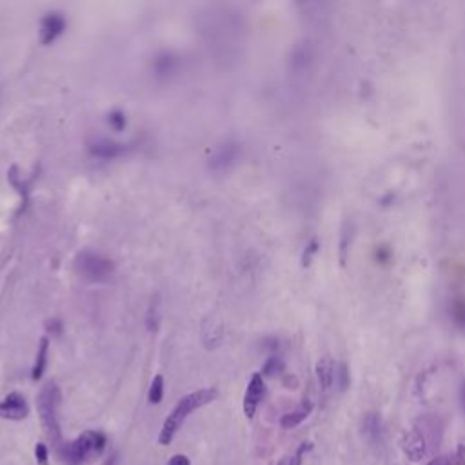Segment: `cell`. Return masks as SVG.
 <instances>
[{"label": "cell", "mask_w": 465, "mask_h": 465, "mask_svg": "<svg viewBox=\"0 0 465 465\" xmlns=\"http://www.w3.org/2000/svg\"><path fill=\"white\" fill-rule=\"evenodd\" d=\"M217 396H219V391H217L214 387H209V389H198V391L190 393V395H185L184 398L178 400V404L175 405L173 411L169 412L168 418H165L164 424H162L160 434H158V444H171L173 438L177 437L178 429L187 420V416L197 411V409L211 404Z\"/></svg>", "instance_id": "1"}, {"label": "cell", "mask_w": 465, "mask_h": 465, "mask_svg": "<svg viewBox=\"0 0 465 465\" xmlns=\"http://www.w3.org/2000/svg\"><path fill=\"white\" fill-rule=\"evenodd\" d=\"M38 415H40L42 427L51 442L57 445L62 444L60 418H58V407H60V389L55 382H48L38 393L37 398Z\"/></svg>", "instance_id": "2"}, {"label": "cell", "mask_w": 465, "mask_h": 465, "mask_svg": "<svg viewBox=\"0 0 465 465\" xmlns=\"http://www.w3.org/2000/svg\"><path fill=\"white\" fill-rule=\"evenodd\" d=\"M106 447V437L99 431H86L73 442L60 447V456L67 465H82L91 458H97Z\"/></svg>", "instance_id": "3"}, {"label": "cell", "mask_w": 465, "mask_h": 465, "mask_svg": "<svg viewBox=\"0 0 465 465\" xmlns=\"http://www.w3.org/2000/svg\"><path fill=\"white\" fill-rule=\"evenodd\" d=\"M77 271L84 280L102 284L115 275V263L100 253L82 251L77 256Z\"/></svg>", "instance_id": "4"}, {"label": "cell", "mask_w": 465, "mask_h": 465, "mask_svg": "<svg viewBox=\"0 0 465 465\" xmlns=\"http://www.w3.org/2000/svg\"><path fill=\"white\" fill-rule=\"evenodd\" d=\"M240 158V144L235 141H224L214 146L207 158V168L217 175L229 173Z\"/></svg>", "instance_id": "5"}, {"label": "cell", "mask_w": 465, "mask_h": 465, "mask_svg": "<svg viewBox=\"0 0 465 465\" xmlns=\"http://www.w3.org/2000/svg\"><path fill=\"white\" fill-rule=\"evenodd\" d=\"M263 396H266V382H263L262 373H255L247 383L246 395H244V412L251 420L255 418L258 405L262 404Z\"/></svg>", "instance_id": "6"}, {"label": "cell", "mask_w": 465, "mask_h": 465, "mask_svg": "<svg viewBox=\"0 0 465 465\" xmlns=\"http://www.w3.org/2000/svg\"><path fill=\"white\" fill-rule=\"evenodd\" d=\"M29 415V405L28 400L21 393H9L8 396L0 400V418L4 420H24L26 416Z\"/></svg>", "instance_id": "7"}, {"label": "cell", "mask_w": 465, "mask_h": 465, "mask_svg": "<svg viewBox=\"0 0 465 465\" xmlns=\"http://www.w3.org/2000/svg\"><path fill=\"white\" fill-rule=\"evenodd\" d=\"M180 70V57L173 51H162L153 60V77L160 82L171 80Z\"/></svg>", "instance_id": "8"}, {"label": "cell", "mask_w": 465, "mask_h": 465, "mask_svg": "<svg viewBox=\"0 0 465 465\" xmlns=\"http://www.w3.org/2000/svg\"><path fill=\"white\" fill-rule=\"evenodd\" d=\"M66 31V18L58 11L48 13L40 21V42L44 45H50Z\"/></svg>", "instance_id": "9"}, {"label": "cell", "mask_w": 465, "mask_h": 465, "mask_svg": "<svg viewBox=\"0 0 465 465\" xmlns=\"http://www.w3.org/2000/svg\"><path fill=\"white\" fill-rule=\"evenodd\" d=\"M87 151L97 158L111 160V158H116L126 153V146L111 141V138H106V136H97L91 142H87Z\"/></svg>", "instance_id": "10"}, {"label": "cell", "mask_w": 465, "mask_h": 465, "mask_svg": "<svg viewBox=\"0 0 465 465\" xmlns=\"http://www.w3.org/2000/svg\"><path fill=\"white\" fill-rule=\"evenodd\" d=\"M400 444H402L405 456H407L411 461L422 460V458L425 456V451H427L424 437H422L416 429H409V431H405Z\"/></svg>", "instance_id": "11"}, {"label": "cell", "mask_w": 465, "mask_h": 465, "mask_svg": "<svg viewBox=\"0 0 465 465\" xmlns=\"http://www.w3.org/2000/svg\"><path fill=\"white\" fill-rule=\"evenodd\" d=\"M317 378L322 391H329L337 382V367H334V362L329 356H325L317 363Z\"/></svg>", "instance_id": "12"}, {"label": "cell", "mask_w": 465, "mask_h": 465, "mask_svg": "<svg viewBox=\"0 0 465 465\" xmlns=\"http://www.w3.org/2000/svg\"><path fill=\"white\" fill-rule=\"evenodd\" d=\"M311 411H313V404H311V402H304V404H302L298 409H295V411H291V412H288V415L282 416L280 425L284 429L297 427V425H300L302 422H304L305 418L311 415Z\"/></svg>", "instance_id": "13"}, {"label": "cell", "mask_w": 465, "mask_h": 465, "mask_svg": "<svg viewBox=\"0 0 465 465\" xmlns=\"http://www.w3.org/2000/svg\"><path fill=\"white\" fill-rule=\"evenodd\" d=\"M48 351H50V338L42 337L40 346H38L37 351V359H35L33 371H31V378L33 380H40L42 375H44L45 366H48Z\"/></svg>", "instance_id": "14"}, {"label": "cell", "mask_w": 465, "mask_h": 465, "mask_svg": "<svg viewBox=\"0 0 465 465\" xmlns=\"http://www.w3.org/2000/svg\"><path fill=\"white\" fill-rule=\"evenodd\" d=\"M146 325H148L149 333H157L158 327H160V302H158V297H155V300H151L148 309V317H146Z\"/></svg>", "instance_id": "15"}, {"label": "cell", "mask_w": 465, "mask_h": 465, "mask_svg": "<svg viewBox=\"0 0 465 465\" xmlns=\"http://www.w3.org/2000/svg\"><path fill=\"white\" fill-rule=\"evenodd\" d=\"M148 398L151 404H155V405L160 404L162 398H164V376L157 375L155 378H153L151 387H149Z\"/></svg>", "instance_id": "16"}, {"label": "cell", "mask_w": 465, "mask_h": 465, "mask_svg": "<svg viewBox=\"0 0 465 465\" xmlns=\"http://www.w3.org/2000/svg\"><path fill=\"white\" fill-rule=\"evenodd\" d=\"M8 178H9V182H11L13 187H15V190H17L18 193L22 195V197L28 198L29 185L26 184L24 180H22V175H18V168H17V165H13V168L9 169V171H8Z\"/></svg>", "instance_id": "17"}, {"label": "cell", "mask_w": 465, "mask_h": 465, "mask_svg": "<svg viewBox=\"0 0 465 465\" xmlns=\"http://www.w3.org/2000/svg\"><path fill=\"white\" fill-rule=\"evenodd\" d=\"M363 432L369 438H378L380 437V418L376 415H369L363 420Z\"/></svg>", "instance_id": "18"}, {"label": "cell", "mask_w": 465, "mask_h": 465, "mask_svg": "<svg viewBox=\"0 0 465 465\" xmlns=\"http://www.w3.org/2000/svg\"><path fill=\"white\" fill-rule=\"evenodd\" d=\"M107 122H109V126H111L115 131H122V129L126 128L128 120H126V115H124V111H120V109H115V111H111L109 115H107Z\"/></svg>", "instance_id": "19"}, {"label": "cell", "mask_w": 465, "mask_h": 465, "mask_svg": "<svg viewBox=\"0 0 465 465\" xmlns=\"http://www.w3.org/2000/svg\"><path fill=\"white\" fill-rule=\"evenodd\" d=\"M282 369H284V363H282L280 359H269L268 363H266V367H263V375L275 376L278 375Z\"/></svg>", "instance_id": "20"}, {"label": "cell", "mask_w": 465, "mask_h": 465, "mask_svg": "<svg viewBox=\"0 0 465 465\" xmlns=\"http://www.w3.org/2000/svg\"><path fill=\"white\" fill-rule=\"evenodd\" d=\"M35 458H37V461L40 465H48V461H50V453H48V447H45L44 444H37V447H35Z\"/></svg>", "instance_id": "21"}, {"label": "cell", "mask_w": 465, "mask_h": 465, "mask_svg": "<svg viewBox=\"0 0 465 465\" xmlns=\"http://www.w3.org/2000/svg\"><path fill=\"white\" fill-rule=\"evenodd\" d=\"M45 327H48V333L55 334V337H60L62 331H64V325H62V320H58V318H51V320H48Z\"/></svg>", "instance_id": "22"}, {"label": "cell", "mask_w": 465, "mask_h": 465, "mask_svg": "<svg viewBox=\"0 0 465 465\" xmlns=\"http://www.w3.org/2000/svg\"><path fill=\"white\" fill-rule=\"evenodd\" d=\"M337 376H338V380H340V387H342V389H346V387L349 385V375H347V367L346 366L340 367V371H337Z\"/></svg>", "instance_id": "23"}, {"label": "cell", "mask_w": 465, "mask_h": 465, "mask_svg": "<svg viewBox=\"0 0 465 465\" xmlns=\"http://www.w3.org/2000/svg\"><path fill=\"white\" fill-rule=\"evenodd\" d=\"M165 465H191V464H190V458L184 456V454H175V456L171 458Z\"/></svg>", "instance_id": "24"}, {"label": "cell", "mask_w": 465, "mask_h": 465, "mask_svg": "<svg viewBox=\"0 0 465 465\" xmlns=\"http://www.w3.org/2000/svg\"><path fill=\"white\" fill-rule=\"evenodd\" d=\"M458 311H456V318L461 325H465V302L464 304H458Z\"/></svg>", "instance_id": "25"}, {"label": "cell", "mask_w": 465, "mask_h": 465, "mask_svg": "<svg viewBox=\"0 0 465 465\" xmlns=\"http://www.w3.org/2000/svg\"><path fill=\"white\" fill-rule=\"evenodd\" d=\"M295 461H297L295 456H284L276 465H295Z\"/></svg>", "instance_id": "26"}, {"label": "cell", "mask_w": 465, "mask_h": 465, "mask_svg": "<svg viewBox=\"0 0 465 465\" xmlns=\"http://www.w3.org/2000/svg\"><path fill=\"white\" fill-rule=\"evenodd\" d=\"M427 465H451V464H449L447 460H444V458H437V460L429 461Z\"/></svg>", "instance_id": "27"}, {"label": "cell", "mask_w": 465, "mask_h": 465, "mask_svg": "<svg viewBox=\"0 0 465 465\" xmlns=\"http://www.w3.org/2000/svg\"><path fill=\"white\" fill-rule=\"evenodd\" d=\"M305 449H309V445H302L300 449H298V453H297V465H300V458H302V453H304Z\"/></svg>", "instance_id": "28"}, {"label": "cell", "mask_w": 465, "mask_h": 465, "mask_svg": "<svg viewBox=\"0 0 465 465\" xmlns=\"http://www.w3.org/2000/svg\"><path fill=\"white\" fill-rule=\"evenodd\" d=\"M460 400H461V405H464V409H465V382L461 383V389H460Z\"/></svg>", "instance_id": "29"}, {"label": "cell", "mask_w": 465, "mask_h": 465, "mask_svg": "<svg viewBox=\"0 0 465 465\" xmlns=\"http://www.w3.org/2000/svg\"><path fill=\"white\" fill-rule=\"evenodd\" d=\"M115 461H116V454H113V456H109L106 461H104V465H115Z\"/></svg>", "instance_id": "30"}]
</instances>
